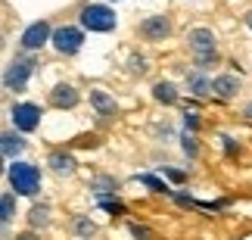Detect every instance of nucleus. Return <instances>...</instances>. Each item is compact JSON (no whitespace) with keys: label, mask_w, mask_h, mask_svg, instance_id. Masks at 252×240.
<instances>
[{"label":"nucleus","mask_w":252,"mask_h":240,"mask_svg":"<svg viewBox=\"0 0 252 240\" xmlns=\"http://www.w3.org/2000/svg\"><path fill=\"white\" fill-rule=\"evenodd\" d=\"M91 106L100 112V116H115V100L106 91H100V88L91 91Z\"/></svg>","instance_id":"13"},{"label":"nucleus","mask_w":252,"mask_h":240,"mask_svg":"<svg viewBox=\"0 0 252 240\" xmlns=\"http://www.w3.org/2000/svg\"><path fill=\"white\" fill-rule=\"evenodd\" d=\"M78 22H81V28L84 32H96V34H106V32H112L115 28V13L106 3H87L84 9H81V16H78Z\"/></svg>","instance_id":"2"},{"label":"nucleus","mask_w":252,"mask_h":240,"mask_svg":"<svg viewBox=\"0 0 252 240\" xmlns=\"http://www.w3.org/2000/svg\"><path fill=\"white\" fill-rule=\"evenodd\" d=\"M184 125H187L190 131H196V128H199V116H196V112H190V109H187V112H184Z\"/></svg>","instance_id":"23"},{"label":"nucleus","mask_w":252,"mask_h":240,"mask_svg":"<svg viewBox=\"0 0 252 240\" xmlns=\"http://www.w3.org/2000/svg\"><path fill=\"white\" fill-rule=\"evenodd\" d=\"M246 112H249V116H252V103H249V109H246Z\"/></svg>","instance_id":"29"},{"label":"nucleus","mask_w":252,"mask_h":240,"mask_svg":"<svg viewBox=\"0 0 252 240\" xmlns=\"http://www.w3.org/2000/svg\"><path fill=\"white\" fill-rule=\"evenodd\" d=\"M243 22H246V25H249V28H252V9H249V13H246V16H243Z\"/></svg>","instance_id":"28"},{"label":"nucleus","mask_w":252,"mask_h":240,"mask_svg":"<svg viewBox=\"0 0 252 240\" xmlns=\"http://www.w3.org/2000/svg\"><path fill=\"white\" fill-rule=\"evenodd\" d=\"M215 94L221 100L237 97V94H240V78H237V75H218V78H215Z\"/></svg>","instance_id":"11"},{"label":"nucleus","mask_w":252,"mask_h":240,"mask_svg":"<svg viewBox=\"0 0 252 240\" xmlns=\"http://www.w3.org/2000/svg\"><path fill=\"white\" fill-rule=\"evenodd\" d=\"M72 231L78 234V237H94L96 225H94V222H91V218H87V215H78V218H75V222H72Z\"/></svg>","instance_id":"20"},{"label":"nucleus","mask_w":252,"mask_h":240,"mask_svg":"<svg viewBox=\"0 0 252 240\" xmlns=\"http://www.w3.org/2000/svg\"><path fill=\"white\" fill-rule=\"evenodd\" d=\"M153 97H156L159 103H165V106H174V103H178V88H174L171 81H156L153 84Z\"/></svg>","instance_id":"14"},{"label":"nucleus","mask_w":252,"mask_h":240,"mask_svg":"<svg viewBox=\"0 0 252 240\" xmlns=\"http://www.w3.org/2000/svg\"><path fill=\"white\" fill-rule=\"evenodd\" d=\"M53 41V28L47 19H37V22H32L25 28L22 34H19V44H22V50H41L44 44Z\"/></svg>","instance_id":"5"},{"label":"nucleus","mask_w":252,"mask_h":240,"mask_svg":"<svg viewBox=\"0 0 252 240\" xmlns=\"http://www.w3.org/2000/svg\"><path fill=\"white\" fill-rule=\"evenodd\" d=\"M81 100V94L72 88V84H56V88L50 91V103L56 109H75Z\"/></svg>","instance_id":"9"},{"label":"nucleus","mask_w":252,"mask_h":240,"mask_svg":"<svg viewBox=\"0 0 252 240\" xmlns=\"http://www.w3.org/2000/svg\"><path fill=\"white\" fill-rule=\"evenodd\" d=\"M168 32H171L168 16H147L140 22V34L147 37V41H165Z\"/></svg>","instance_id":"8"},{"label":"nucleus","mask_w":252,"mask_h":240,"mask_svg":"<svg viewBox=\"0 0 252 240\" xmlns=\"http://www.w3.org/2000/svg\"><path fill=\"white\" fill-rule=\"evenodd\" d=\"M13 215H16V194L9 190V194L0 197V218H3V225L13 222Z\"/></svg>","instance_id":"18"},{"label":"nucleus","mask_w":252,"mask_h":240,"mask_svg":"<svg viewBox=\"0 0 252 240\" xmlns=\"http://www.w3.org/2000/svg\"><path fill=\"white\" fill-rule=\"evenodd\" d=\"M47 166H50V169L56 171V175H72L78 162H75V156H72V153H65V150H56V153H50Z\"/></svg>","instance_id":"10"},{"label":"nucleus","mask_w":252,"mask_h":240,"mask_svg":"<svg viewBox=\"0 0 252 240\" xmlns=\"http://www.w3.org/2000/svg\"><path fill=\"white\" fill-rule=\"evenodd\" d=\"M187 88H190L193 97H209L215 91V81H209L202 72H193V75H187Z\"/></svg>","instance_id":"12"},{"label":"nucleus","mask_w":252,"mask_h":240,"mask_svg":"<svg viewBox=\"0 0 252 240\" xmlns=\"http://www.w3.org/2000/svg\"><path fill=\"white\" fill-rule=\"evenodd\" d=\"M32 72H34L32 60H13L3 72V88L6 91H22L28 84V78H32Z\"/></svg>","instance_id":"6"},{"label":"nucleus","mask_w":252,"mask_h":240,"mask_svg":"<svg viewBox=\"0 0 252 240\" xmlns=\"http://www.w3.org/2000/svg\"><path fill=\"white\" fill-rule=\"evenodd\" d=\"M78 240H91V237H78Z\"/></svg>","instance_id":"30"},{"label":"nucleus","mask_w":252,"mask_h":240,"mask_svg":"<svg viewBox=\"0 0 252 240\" xmlns=\"http://www.w3.org/2000/svg\"><path fill=\"white\" fill-rule=\"evenodd\" d=\"M137 181H140V184H147V187L153 190V194H174V190L165 184V181H162V178H156V175H150V171H143V175H137Z\"/></svg>","instance_id":"17"},{"label":"nucleus","mask_w":252,"mask_h":240,"mask_svg":"<svg viewBox=\"0 0 252 240\" xmlns=\"http://www.w3.org/2000/svg\"><path fill=\"white\" fill-rule=\"evenodd\" d=\"M28 225H32L34 228V231H37V228H47V225H50V206H32V212H28Z\"/></svg>","instance_id":"16"},{"label":"nucleus","mask_w":252,"mask_h":240,"mask_svg":"<svg viewBox=\"0 0 252 240\" xmlns=\"http://www.w3.org/2000/svg\"><path fill=\"white\" fill-rule=\"evenodd\" d=\"M162 175H165V178H171L174 184H181V181H184V171H178V169H168V166H162Z\"/></svg>","instance_id":"24"},{"label":"nucleus","mask_w":252,"mask_h":240,"mask_svg":"<svg viewBox=\"0 0 252 240\" xmlns=\"http://www.w3.org/2000/svg\"><path fill=\"white\" fill-rule=\"evenodd\" d=\"M9 119H13L16 131H34L41 125V106H34V103H16L9 109Z\"/></svg>","instance_id":"7"},{"label":"nucleus","mask_w":252,"mask_h":240,"mask_svg":"<svg viewBox=\"0 0 252 240\" xmlns=\"http://www.w3.org/2000/svg\"><path fill=\"white\" fill-rule=\"evenodd\" d=\"M9 187L16 197H34L41 190V169L32 162H13L9 166Z\"/></svg>","instance_id":"1"},{"label":"nucleus","mask_w":252,"mask_h":240,"mask_svg":"<svg viewBox=\"0 0 252 240\" xmlns=\"http://www.w3.org/2000/svg\"><path fill=\"white\" fill-rule=\"evenodd\" d=\"M56 47V53H63V56H75L84 47V32L81 28H75V25H63V28H56L53 32V41Z\"/></svg>","instance_id":"4"},{"label":"nucleus","mask_w":252,"mask_h":240,"mask_svg":"<svg viewBox=\"0 0 252 240\" xmlns=\"http://www.w3.org/2000/svg\"><path fill=\"white\" fill-rule=\"evenodd\" d=\"M131 72H147V60H143V56H131Z\"/></svg>","instance_id":"25"},{"label":"nucleus","mask_w":252,"mask_h":240,"mask_svg":"<svg viewBox=\"0 0 252 240\" xmlns=\"http://www.w3.org/2000/svg\"><path fill=\"white\" fill-rule=\"evenodd\" d=\"M181 140H184V153H190V156H196V153H199V147H196V140H193L190 134H184Z\"/></svg>","instance_id":"22"},{"label":"nucleus","mask_w":252,"mask_h":240,"mask_svg":"<svg viewBox=\"0 0 252 240\" xmlns=\"http://www.w3.org/2000/svg\"><path fill=\"white\" fill-rule=\"evenodd\" d=\"M187 44H190V50L196 53L199 66H209V63H215V60H218L215 34H212L209 28H190V32H187Z\"/></svg>","instance_id":"3"},{"label":"nucleus","mask_w":252,"mask_h":240,"mask_svg":"<svg viewBox=\"0 0 252 240\" xmlns=\"http://www.w3.org/2000/svg\"><path fill=\"white\" fill-rule=\"evenodd\" d=\"M91 190H96V197H103V194H109V190H119V181L100 175V178H94V181H91Z\"/></svg>","instance_id":"19"},{"label":"nucleus","mask_w":252,"mask_h":240,"mask_svg":"<svg viewBox=\"0 0 252 240\" xmlns=\"http://www.w3.org/2000/svg\"><path fill=\"white\" fill-rule=\"evenodd\" d=\"M16 240H37V234H34V231H25V234H19Z\"/></svg>","instance_id":"27"},{"label":"nucleus","mask_w":252,"mask_h":240,"mask_svg":"<svg viewBox=\"0 0 252 240\" xmlns=\"http://www.w3.org/2000/svg\"><path fill=\"white\" fill-rule=\"evenodd\" d=\"M221 140H224V150H227V153H237V143L230 140V137H221Z\"/></svg>","instance_id":"26"},{"label":"nucleus","mask_w":252,"mask_h":240,"mask_svg":"<svg viewBox=\"0 0 252 240\" xmlns=\"http://www.w3.org/2000/svg\"><path fill=\"white\" fill-rule=\"evenodd\" d=\"M0 147H3V156H6V159H16L19 153L25 150V137H22V134H16V131H6Z\"/></svg>","instance_id":"15"},{"label":"nucleus","mask_w":252,"mask_h":240,"mask_svg":"<svg viewBox=\"0 0 252 240\" xmlns=\"http://www.w3.org/2000/svg\"><path fill=\"white\" fill-rule=\"evenodd\" d=\"M128 231H131L134 237H137V240H153V231H150L147 225H131Z\"/></svg>","instance_id":"21"}]
</instances>
